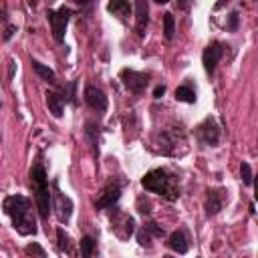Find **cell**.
Masks as SVG:
<instances>
[{
    "mask_svg": "<svg viewBox=\"0 0 258 258\" xmlns=\"http://www.w3.org/2000/svg\"><path fill=\"white\" fill-rule=\"evenodd\" d=\"M238 22H240V16H238V12H232V14L228 16V30H230V32H236V28H238Z\"/></svg>",
    "mask_w": 258,
    "mask_h": 258,
    "instance_id": "484cf974",
    "label": "cell"
},
{
    "mask_svg": "<svg viewBox=\"0 0 258 258\" xmlns=\"http://www.w3.org/2000/svg\"><path fill=\"white\" fill-rule=\"evenodd\" d=\"M167 246H169L173 252H177V254H185V252L189 250V242H187L185 232H183V230L171 232L169 238H167Z\"/></svg>",
    "mask_w": 258,
    "mask_h": 258,
    "instance_id": "5bb4252c",
    "label": "cell"
},
{
    "mask_svg": "<svg viewBox=\"0 0 258 258\" xmlns=\"http://www.w3.org/2000/svg\"><path fill=\"white\" fill-rule=\"evenodd\" d=\"M56 246H58V250L64 252V254H71V252H73V240H71V236L64 232V228H56Z\"/></svg>",
    "mask_w": 258,
    "mask_h": 258,
    "instance_id": "ffe728a7",
    "label": "cell"
},
{
    "mask_svg": "<svg viewBox=\"0 0 258 258\" xmlns=\"http://www.w3.org/2000/svg\"><path fill=\"white\" fill-rule=\"evenodd\" d=\"M14 32H16V26H14V24H8L6 30H4V40H10Z\"/></svg>",
    "mask_w": 258,
    "mask_h": 258,
    "instance_id": "83f0119b",
    "label": "cell"
},
{
    "mask_svg": "<svg viewBox=\"0 0 258 258\" xmlns=\"http://www.w3.org/2000/svg\"><path fill=\"white\" fill-rule=\"evenodd\" d=\"M228 202V189L224 187H212L208 189V196H206V216H216L224 204Z\"/></svg>",
    "mask_w": 258,
    "mask_h": 258,
    "instance_id": "30bf717a",
    "label": "cell"
},
{
    "mask_svg": "<svg viewBox=\"0 0 258 258\" xmlns=\"http://www.w3.org/2000/svg\"><path fill=\"white\" fill-rule=\"evenodd\" d=\"M79 248H81V258H95L97 242L91 236H83L81 242H79Z\"/></svg>",
    "mask_w": 258,
    "mask_h": 258,
    "instance_id": "d6986e66",
    "label": "cell"
},
{
    "mask_svg": "<svg viewBox=\"0 0 258 258\" xmlns=\"http://www.w3.org/2000/svg\"><path fill=\"white\" fill-rule=\"evenodd\" d=\"M123 185H125V179L111 177V179L103 185L99 198L95 200V210H107V208H113V206L119 202V198H121V189H123Z\"/></svg>",
    "mask_w": 258,
    "mask_h": 258,
    "instance_id": "8992f818",
    "label": "cell"
},
{
    "mask_svg": "<svg viewBox=\"0 0 258 258\" xmlns=\"http://www.w3.org/2000/svg\"><path fill=\"white\" fill-rule=\"evenodd\" d=\"M46 105H48V111L52 113V117H62V111H64V99L60 97L58 91H46Z\"/></svg>",
    "mask_w": 258,
    "mask_h": 258,
    "instance_id": "9a60e30c",
    "label": "cell"
},
{
    "mask_svg": "<svg viewBox=\"0 0 258 258\" xmlns=\"http://www.w3.org/2000/svg\"><path fill=\"white\" fill-rule=\"evenodd\" d=\"M32 69H34V73H36L42 81H46V83H48V85H52V87H58L56 73H54L50 67L42 64V62H40V60H36V58H32Z\"/></svg>",
    "mask_w": 258,
    "mask_h": 258,
    "instance_id": "2e32d148",
    "label": "cell"
},
{
    "mask_svg": "<svg viewBox=\"0 0 258 258\" xmlns=\"http://www.w3.org/2000/svg\"><path fill=\"white\" fill-rule=\"evenodd\" d=\"M194 135H196V139H198V143H200V145H204V147H216V145H218V141H220L222 129H220L218 121L210 115V117H206L200 125H196Z\"/></svg>",
    "mask_w": 258,
    "mask_h": 258,
    "instance_id": "277c9868",
    "label": "cell"
},
{
    "mask_svg": "<svg viewBox=\"0 0 258 258\" xmlns=\"http://www.w3.org/2000/svg\"><path fill=\"white\" fill-rule=\"evenodd\" d=\"M141 185L151 191V194H157L169 202L177 200L179 198V185H177V177L173 173H169L167 169L163 167H155L151 171H147L143 177H141Z\"/></svg>",
    "mask_w": 258,
    "mask_h": 258,
    "instance_id": "7a4b0ae2",
    "label": "cell"
},
{
    "mask_svg": "<svg viewBox=\"0 0 258 258\" xmlns=\"http://www.w3.org/2000/svg\"><path fill=\"white\" fill-rule=\"evenodd\" d=\"M50 208L54 210L58 222H69L71 220V214H73V200L69 196H64L60 189H58V181L54 179L52 181V191H50Z\"/></svg>",
    "mask_w": 258,
    "mask_h": 258,
    "instance_id": "52a82bcc",
    "label": "cell"
},
{
    "mask_svg": "<svg viewBox=\"0 0 258 258\" xmlns=\"http://www.w3.org/2000/svg\"><path fill=\"white\" fill-rule=\"evenodd\" d=\"M175 99L181 101V103L194 105V103H196V91H194L189 85H179V87L175 89Z\"/></svg>",
    "mask_w": 258,
    "mask_h": 258,
    "instance_id": "44dd1931",
    "label": "cell"
},
{
    "mask_svg": "<svg viewBox=\"0 0 258 258\" xmlns=\"http://www.w3.org/2000/svg\"><path fill=\"white\" fill-rule=\"evenodd\" d=\"M85 137L89 141V145L93 147V153H99V125L95 121H87L85 123Z\"/></svg>",
    "mask_w": 258,
    "mask_h": 258,
    "instance_id": "ac0fdd59",
    "label": "cell"
},
{
    "mask_svg": "<svg viewBox=\"0 0 258 258\" xmlns=\"http://www.w3.org/2000/svg\"><path fill=\"white\" fill-rule=\"evenodd\" d=\"M2 210L12 220V226L20 236L36 234L38 228H36V220H34V210L26 196H20V194L6 196L2 200Z\"/></svg>",
    "mask_w": 258,
    "mask_h": 258,
    "instance_id": "6da1fadb",
    "label": "cell"
},
{
    "mask_svg": "<svg viewBox=\"0 0 258 258\" xmlns=\"http://www.w3.org/2000/svg\"><path fill=\"white\" fill-rule=\"evenodd\" d=\"M73 16V10L69 6H58L56 10L48 8L46 10V20L50 22V30H52V38L56 42H62L64 40V30H67V24Z\"/></svg>",
    "mask_w": 258,
    "mask_h": 258,
    "instance_id": "5b68a950",
    "label": "cell"
},
{
    "mask_svg": "<svg viewBox=\"0 0 258 258\" xmlns=\"http://www.w3.org/2000/svg\"><path fill=\"white\" fill-rule=\"evenodd\" d=\"M85 103H87L93 111L103 113V111H107L109 99H107V95H105L99 87H95V85H87V87H85Z\"/></svg>",
    "mask_w": 258,
    "mask_h": 258,
    "instance_id": "8fae6325",
    "label": "cell"
},
{
    "mask_svg": "<svg viewBox=\"0 0 258 258\" xmlns=\"http://www.w3.org/2000/svg\"><path fill=\"white\" fill-rule=\"evenodd\" d=\"M107 10L113 12L115 16H119V18L125 22L127 16L133 12V4H129L127 0H111V2L107 4Z\"/></svg>",
    "mask_w": 258,
    "mask_h": 258,
    "instance_id": "e0dca14e",
    "label": "cell"
},
{
    "mask_svg": "<svg viewBox=\"0 0 258 258\" xmlns=\"http://www.w3.org/2000/svg\"><path fill=\"white\" fill-rule=\"evenodd\" d=\"M163 95H165V85H157L153 89V99H161Z\"/></svg>",
    "mask_w": 258,
    "mask_h": 258,
    "instance_id": "4316f807",
    "label": "cell"
},
{
    "mask_svg": "<svg viewBox=\"0 0 258 258\" xmlns=\"http://www.w3.org/2000/svg\"><path fill=\"white\" fill-rule=\"evenodd\" d=\"M224 56V44L222 42H212V44H208L206 48H204V52H202V62H204V71L212 77L214 73H216V67H218V62H220V58Z\"/></svg>",
    "mask_w": 258,
    "mask_h": 258,
    "instance_id": "9c48e42d",
    "label": "cell"
},
{
    "mask_svg": "<svg viewBox=\"0 0 258 258\" xmlns=\"http://www.w3.org/2000/svg\"><path fill=\"white\" fill-rule=\"evenodd\" d=\"M137 210H139V214L147 216V214L151 212V204H149V200H145V198H139V200H137Z\"/></svg>",
    "mask_w": 258,
    "mask_h": 258,
    "instance_id": "d4e9b609",
    "label": "cell"
},
{
    "mask_svg": "<svg viewBox=\"0 0 258 258\" xmlns=\"http://www.w3.org/2000/svg\"><path fill=\"white\" fill-rule=\"evenodd\" d=\"M119 79H121L123 87L127 91H131V93H135V95H141L147 89V85H149V75L133 71V69H123L119 73Z\"/></svg>",
    "mask_w": 258,
    "mask_h": 258,
    "instance_id": "ba28073f",
    "label": "cell"
},
{
    "mask_svg": "<svg viewBox=\"0 0 258 258\" xmlns=\"http://www.w3.org/2000/svg\"><path fill=\"white\" fill-rule=\"evenodd\" d=\"M133 8H135V32L139 38H143L149 24V4L147 0H137Z\"/></svg>",
    "mask_w": 258,
    "mask_h": 258,
    "instance_id": "7c38bea8",
    "label": "cell"
},
{
    "mask_svg": "<svg viewBox=\"0 0 258 258\" xmlns=\"http://www.w3.org/2000/svg\"><path fill=\"white\" fill-rule=\"evenodd\" d=\"M24 252H26V254H30V256H34V258H46V252H44V248H42L40 244H36V242L28 244V246L24 248Z\"/></svg>",
    "mask_w": 258,
    "mask_h": 258,
    "instance_id": "cb8c5ba5",
    "label": "cell"
},
{
    "mask_svg": "<svg viewBox=\"0 0 258 258\" xmlns=\"http://www.w3.org/2000/svg\"><path fill=\"white\" fill-rule=\"evenodd\" d=\"M30 185L36 198V208L38 214L44 222H48V214H50V187H48V177L44 171L42 163H34L30 167Z\"/></svg>",
    "mask_w": 258,
    "mask_h": 258,
    "instance_id": "3957f363",
    "label": "cell"
},
{
    "mask_svg": "<svg viewBox=\"0 0 258 258\" xmlns=\"http://www.w3.org/2000/svg\"><path fill=\"white\" fill-rule=\"evenodd\" d=\"M6 18V10H4V4H0V20Z\"/></svg>",
    "mask_w": 258,
    "mask_h": 258,
    "instance_id": "f1b7e54d",
    "label": "cell"
},
{
    "mask_svg": "<svg viewBox=\"0 0 258 258\" xmlns=\"http://www.w3.org/2000/svg\"><path fill=\"white\" fill-rule=\"evenodd\" d=\"M226 4H228V2H218V4H216V6H214V8H216V10H220V8H224V6H226Z\"/></svg>",
    "mask_w": 258,
    "mask_h": 258,
    "instance_id": "f546056e",
    "label": "cell"
},
{
    "mask_svg": "<svg viewBox=\"0 0 258 258\" xmlns=\"http://www.w3.org/2000/svg\"><path fill=\"white\" fill-rule=\"evenodd\" d=\"M240 175H242V181H244V185H252L254 183V179H252V169H250V165L246 163V161H242L240 163Z\"/></svg>",
    "mask_w": 258,
    "mask_h": 258,
    "instance_id": "603a6c76",
    "label": "cell"
},
{
    "mask_svg": "<svg viewBox=\"0 0 258 258\" xmlns=\"http://www.w3.org/2000/svg\"><path fill=\"white\" fill-rule=\"evenodd\" d=\"M163 258H173V256H163Z\"/></svg>",
    "mask_w": 258,
    "mask_h": 258,
    "instance_id": "4dcf8cb0",
    "label": "cell"
},
{
    "mask_svg": "<svg viewBox=\"0 0 258 258\" xmlns=\"http://www.w3.org/2000/svg\"><path fill=\"white\" fill-rule=\"evenodd\" d=\"M173 34H175V18L171 12H165L163 14V36L165 40H171Z\"/></svg>",
    "mask_w": 258,
    "mask_h": 258,
    "instance_id": "7402d4cb",
    "label": "cell"
},
{
    "mask_svg": "<svg viewBox=\"0 0 258 258\" xmlns=\"http://www.w3.org/2000/svg\"><path fill=\"white\" fill-rule=\"evenodd\" d=\"M163 236H165V230H163L159 224L149 222V224H145V226L137 232V242H139V246L149 248L155 238H163Z\"/></svg>",
    "mask_w": 258,
    "mask_h": 258,
    "instance_id": "4fadbf2b",
    "label": "cell"
}]
</instances>
